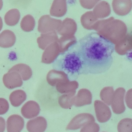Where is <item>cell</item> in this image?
<instances>
[{"label":"cell","instance_id":"obj_1","mask_svg":"<svg viewBox=\"0 0 132 132\" xmlns=\"http://www.w3.org/2000/svg\"><path fill=\"white\" fill-rule=\"evenodd\" d=\"M83 65V73L97 74L108 70L112 64L113 43L96 32L88 33L77 41Z\"/></svg>","mask_w":132,"mask_h":132},{"label":"cell","instance_id":"obj_2","mask_svg":"<svg viewBox=\"0 0 132 132\" xmlns=\"http://www.w3.org/2000/svg\"><path fill=\"white\" fill-rule=\"evenodd\" d=\"M53 62L55 70L64 72L68 78L69 75H76L84 73L83 62L77 41L64 51L59 53Z\"/></svg>","mask_w":132,"mask_h":132},{"label":"cell","instance_id":"obj_3","mask_svg":"<svg viewBox=\"0 0 132 132\" xmlns=\"http://www.w3.org/2000/svg\"><path fill=\"white\" fill-rule=\"evenodd\" d=\"M61 22L60 20L51 18L49 15H43L38 20V30L41 33L52 32Z\"/></svg>","mask_w":132,"mask_h":132},{"label":"cell","instance_id":"obj_4","mask_svg":"<svg viewBox=\"0 0 132 132\" xmlns=\"http://www.w3.org/2000/svg\"><path fill=\"white\" fill-rule=\"evenodd\" d=\"M125 89L122 87L117 88L114 92L111 102V107L113 112L115 114H121L126 109L124 103Z\"/></svg>","mask_w":132,"mask_h":132},{"label":"cell","instance_id":"obj_5","mask_svg":"<svg viewBox=\"0 0 132 132\" xmlns=\"http://www.w3.org/2000/svg\"><path fill=\"white\" fill-rule=\"evenodd\" d=\"M95 119L92 114L82 113L75 116L67 125V130H74L79 129L90 122H94Z\"/></svg>","mask_w":132,"mask_h":132},{"label":"cell","instance_id":"obj_6","mask_svg":"<svg viewBox=\"0 0 132 132\" xmlns=\"http://www.w3.org/2000/svg\"><path fill=\"white\" fill-rule=\"evenodd\" d=\"M95 110L97 119L100 123L107 121L110 118L111 113L109 107L102 101L95 100L94 103Z\"/></svg>","mask_w":132,"mask_h":132},{"label":"cell","instance_id":"obj_7","mask_svg":"<svg viewBox=\"0 0 132 132\" xmlns=\"http://www.w3.org/2000/svg\"><path fill=\"white\" fill-rule=\"evenodd\" d=\"M22 77L17 72L15 71H9L5 74L3 81L5 86L8 88L12 89L21 86L23 82Z\"/></svg>","mask_w":132,"mask_h":132},{"label":"cell","instance_id":"obj_8","mask_svg":"<svg viewBox=\"0 0 132 132\" xmlns=\"http://www.w3.org/2000/svg\"><path fill=\"white\" fill-rule=\"evenodd\" d=\"M113 10L117 15L120 16L126 15L132 8V0H113L112 3Z\"/></svg>","mask_w":132,"mask_h":132},{"label":"cell","instance_id":"obj_9","mask_svg":"<svg viewBox=\"0 0 132 132\" xmlns=\"http://www.w3.org/2000/svg\"><path fill=\"white\" fill-rule=\"evenodd\" d=\"M40 108L38 104L32 100L26 103L21 109L22 115L25 118L30 119L35 117L39 113Z\"/></svg>","mask_w":132,"mask_h":132},{"label":"cell","instance_id":"obj_10","mask_svg":"<svg viewBox=\"0 0 132 132\" xmlns=\"http://www.w3.org/2000/svg\"><path fill=\"white\" fill-rule=\"evenodd\" d=\"M24 121L20 116L13 114L10 116L6 122V128L9 132H19L23 128Z\"/></svg>","mask_w":132,"mask_h":132},{"label":"cell","instance_id":"obj_11","mask_svg":"<svg viewBox=\"0 0 132 132\" xmlns=\"http://www.w3.org/2000/svg\"><path fill=\"white\" fill-rule=\"evenodd\" d=\"M47 127V121L42 116H38L29 121L27 124V128L29 132H43Z\"/></svg>","mask_w":132,"mask_h":132},{"label":"cell","instance_id":"obj_12","mask_svg":"<svg viewBox=\"0 0 132 132\" xmlns=\"http://www.w3.org/2000/svg\"><path fill=\"white\" fill-rule=\"evenodd\" d=\"M92 95L88 89L83 88L79 91L74 99L73 105L76 107H80L91 104Z\"/></svg>","mask_w":132,"mask_h":132},{"label":"cell","instance_id":"obj_13","mask_svg":"<svg viewBox=\"0 0 132 132\" xmlns=\"http://www.w3.org/2000/svg\"><path fill=\"white\" fill-rule=\"evenodd\" d=\"M46 80L48 84L53 86L69 80L67 75L64 72L55 69L51 70L48 72Z\"/></svg>","mask_w":132,"mask_h":132},{"label":"cell","instance_id":"obj_14","mask_svg":"<svg viewBox=\"0 0 132 132\" xmlns=\"http://www.w3.org/2000/svg\"><path fill=\"white\" fill-rule=\"evenodd\" d=\"M67 10L66 0H54L50 8V13L52 16L61 17Z\"/></svg>","mask_w":132,"mask_h":132},{"label":"cell","instance_id":"obj_15","mask_svg":"<svg viewBox=\"0 0 132 132\" xmlns=\"http://www.w3.org/2000/svg\"><path fill=\"white\" fill-rule=\"evenodd\" d=\"M16 37L14 33L8 30L3 31L0 35V46L2 48L12 46L15 43Z\"/></svg>","mask_w":132,"mask_h":132},{"label":"cell","instance_id":"obj_16","mask_svg":"<svg viewBox=\"0 0 132 132\" xmlns=\"http://www.w3.org/2000/svg\"><path fill=\"white\" fill-rule=\"evenodd\" d=\"M93 12L97 18H103L109 15L111 10L109 3L105 1H102L96 5Z\"/></svg>","mask_w":132,"mask_h":132},{"label":"cell","instance_id":"obj_17","mask_svg":"<svg viewBox=\"0 0 132 132\" xmlns=\"http://www.w3.org/2000/svg\"><path fill=\"white\" fill-rule=\"evenodd\" d=\"M9 71H15L19 73L22 79L24 81L29 80L32 75V71L30 67L27 64L20 63L15 65Z\"/></svg>","mask_w":132,"mask_h":132},{"label":"cell","instance_id":"obj_18","mask_svg":"<svg viewBox=\"0 0 132 132\" xmlns=\"http://www.w3.org/2000/svg\"><path fill=\"white\" fill-rule=\"evenodd\" d=\"M42 55V62L46 64L53 62L58 54H57L55 44H51L45 50Z\"/></svg>","mask_w":132,"mask_h":132},{"label":"cell","instance_id":"obj_19","mask_svg":"<svg viewBox=\"0 0 132 132\" xmlns=\"http://www.w3.org/2000/svg\"><path fill=\"white\" fill-rule=\"evenodd\" d=\"M25 92L22 90H17L12 92L9 97L10 101L13 106L17 107L20 106L26 99Z\"/></svg>","mask_w":132,"mask_h":132},{"label":"cell","instance_id":"obj_20","mask_svg":"<svg viewBox=\"0 0 132 132\" xmlns=\"http://www.w3.org/2000/svg\"><path fill=\"white\" fill-rule=\"evenodd\" d=\"M79 86L78 82L75 81L69 80L59 84L56 86L57 90L61 93H67L75 91Z\"/></svg>","mask_w":132,"mask_h":132},{"label":"cell","instance_id":"obj_21","mask_svg":"<svg viewBox=\"0 0 132 132\" xmlns=\"http://www.w3.org/2000/svg\"><path fill=\"white\" fill-rule=\"evenodd\" d=\"M20 18L19 10L16 9H11L5 14L4 19L5 23L10 26H13L18 22Z\"/></svg>","mask_w":132,"mask_h":132},{"label":"cell","instance_id":"obj_22","mask_svg":"<svg viewBox=\"0 0 132 132\" xmlns=\"http://www.w3.org/2000/svg\"><path fill=\"white\" fill-rule=\"evenodd\" d=\"M76 91L63 94L58 99V103L62 108L65 109L70 108L73 105V100Z\"/></svg>","mask_w":132,"mask_h":132},{"label":"cell","instance_id":"obj_23","mask_svg":"<svg viewBox=\"0 0 132 132\" xmlns=\"http://www.w3.org/2000/svg\"><path fill=\"white\" fill-rule=\"evenodd\" d=\"M52 32L42 33L40 37L37 39L38 47L43 50H45L46 47L51 44L54 40L55 37Z\"/></svg>","mask_w":132,"mask_h":132},{"label":"cell","instance_id":"obj_24","mask_svg":"<svg viewBox=\"0 0 132 132\" xmlns=\"http://www.w3.org/2000/svg\"><path fill=\"white\" fill-rule=\"evenodd\" d=\"M35 24V19L30 15H26L22 19L20 23V26L24 31L29 32L33 30Z\"/></svg>","mask_w":132,"mask_h":132},{"label":"cell","instance_id":"obj_25","mask_svg":"<svg viewBox=\"0 0 132 132\" xmlns=\"http://www.w3.org/2000/svg\"><path fill=\"white\" fill-rule=\"evenodd\" d=\"M114 92L113 88L112 87H104L100 92V98L104 103L110 105L111 104Z\"/></svg>","mask_w":132,"mask_h":132},{"label":"cell","instance_id":"obj_26","mask_svg":"<svg viewBox=\"0 0 132 132\" xmlns=\"http://www.w3.org/2000/svg\"><path fill=\"white\" fill-rule=\"evenodd\" d=\"M117 129L120 132H132V119L126 118L121 120L118 124Z\"/></svg>","mask_w":132,"mask_h":132},{"label":"cell","instance_id":"obj_27","mask_svg":"<svg viewBox=\"0 0 132 132\" xmlns=\"http://www.w3.org/2000/svg\"><path fill=\"white\" fill-rule=\"evenodd\" d=\"M97 20V18L91 11L85 12L81 17V22L84 26H88Z\"/></svg>","mask_w":132,"mask_h":132},{"label":"cell","instance_id":"obj_28","mask_svg":"<svg viewBox=\"0 0 132 132\" xmlns=\"http://www.w3.org/2000/svg\"><path fill=\"white\" fill-rule=\"evenodd\" d=\"M99 130V126L94 122H90L83 127L80 131L97 132Z\"/></svg>","mask_w":132,"mask_h":132},{"label":"cell","instance_id":"obj_29","mask_svg":"<svg viewBox=\"0 0 132 132\" xmlns=\"http://www.w3.org/2000/svg\"><path fill=\"white\" fill-rule=\"evenodd\" d=\"M101 0H79L81 6L87 9H92Z\"/></svg>","mask_w":132,"mask_h":132},{"label":"cell","instance_id":"obj_30","mask_svg":"<svg viewBox=\"0 0 132 132\" xmlns=\"http://www.w3.org/2000/svg\"><path fill=\"white\" fill-rule=\"evenodd\" d=\"M9 105L7 101L5 99L0 98V114H3L8 110Z\"/></svg>","mask_w":132,"mask_h":132},{"label":"cell","instance_id":"obj_31","mask_svg":"<svg viewBox=\"0 0 132 132\" xmlns=\"http://www.w3.org/2000/svg\"><path fill=\"white\" fill-rule=\"evenodd\" d=\"M126 105L129 108L132 109V88L127 92L125 98Z\"/></svg>","mask_w":132,"mask_h":132}]
</instances>
